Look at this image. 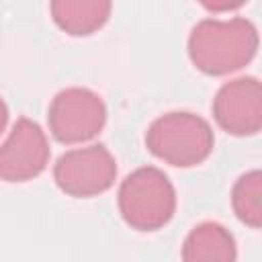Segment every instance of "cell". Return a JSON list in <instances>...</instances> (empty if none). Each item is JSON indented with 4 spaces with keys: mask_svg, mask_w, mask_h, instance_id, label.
Returning a JSON list of instances; mask_svg holds the SVG:
<instances>
[{
    "mask_svg": "<svg viewBox=\"0 0 262 262\" xmlns=\"http://www.w3.org/2000/svg\"><path fill=\"white\" fill-rule=\"evenodd\" d=\"M53 178L59 190L74 199L96 196L115 184L117 162L102 143L76 147L59 156Z\"/></svg>",
    "mask_w": 262,
    "mask_h": 262,
    "instance_id": "cell-5",
    "label": "cell"
},
{
    "mask_svg": "<svg viewBox=\"0 0 262 262\" xmlns=\"http://www.w3.org/2000/svg\"><path fill=\"white\" fill-rule=\"evenodd\" d=\"M213 117L217 125L231 135H256L262 127L260 82L246 76L223 84L213 98Z\"/></svg>",
    "mask_w": 262,
    "mask_h": 262,
    "instance_id": "cell-7",
    "label": "cell"
},
{
    "mask_svg": "<svg viewBox=\"0 0 262 262\" xmlns=\"http://www.w3.org/2000/svg\"><path fill=\"white\" fill-rule=\"evenodd\" d=\"M117 201L125 223L137 231L164 227L176 211V190L168 176L154 166L131 172L121 182Z\"/></svg>",
    "mask_w": 262,
    "mask_h": 262,
    "instance_id": "cell-3",
    "label": "cell"
},
{
    "mask_svg": "<svg viewBox=\"0 0 262 262\" xmlns=\"http://www.w3.org/2000/svg\"><path fill=\"white\" fill-rule=\"evenodd\" d=\"M231 205L237 219L254 229L262 225V174L260 170L246 172L237 178L231 190Z\"/></svg>",
    "mask_w": 262,
    "mask_h": 262,
    "instance_id": "cell-10",
    "label": "cell"
},
{
    "mask_svg": "<svg viewBox=\"0 0 262 262\" xmlns=\"http://www.w3.org/2000/svg\"><path fill=\"white\" fill-rule=\"evenodd\" d=\"M51 135L59 143H84L100 133L106 123V106L102 98L82 86L59 90L47 111Z\"/></svg>",
    "mask_w": 262,
    "mask_h": 262,
    "instance_id": "cell-4",
    "label": "cell"
},
{
    "mask_svg": "<svg viewBox=\"0 0 262 262\" xmlns=\"http://www.w3.org/2000/svg\"><path fill=\"white\" fill-rule=\"evenodd\" d=\"M45 131L33 119L20 117L0 145V180L27 182L37 178L49 162Z\"/></svg>",
    "mask_w": 262,
    "mask_h": 262,
    "instance_id": "cell-6",
    "label": "cell"
},
{
    "mask_svg": "<svg viewBox=\"0 0 262 262\" xmlns=\"http://www.w3.org/2000/svg\"><path fill=\"white\" fill-rule=\"evenodd\" d=\"M258 51V31L246 18H205L188 37V55L196 70L225 76L248 66Z\"/></svg>",
    "mask_w": 262,
    "mask_h": 262,
    "instance_id": "cell-1",
    "label": "cell"
},
{
    "mask_svg": "<svg viewBox=\"0 0 262 262\" xmlns=\"http://www.w3.org/2000/svg\"><path fill=\"white\" fill-rule=\"evenodd\" d=\"M199 2L211 12H229V10L239 8L246 0H199Z\"/></svg>",
    "mask_w": 262,
    "mask_h": 262,
    "instance_id": "cell-11",
    "label": "cell"
},
{
    "mask_svg": "<svg viewBox=\"0 0 262 262\" xmlns=\"http://www.w3.org/2000/svg\"><path fill=\"white\" fill-rule=\"evenodd\" d=\"M6 123H8V108H6L4 100L0 98V135H2V131L6 129Z\"/></svg>",
    "mask_w": 262,
    "mask_h": 262,
    "instance_id": "cell-12",
    "label": "cell"
},
{
    "mask_svg": "<svg viewBox=\"0 0 262 262\" xmlns=\"http://www.w3.org/2000/svg\"><path fill=\"white\" fill-rule=\"evenodd\" d=\"M111 10L113 0H51L53 23L74 37H86L102 29Z\"/></svg>",
    "mask_w": 262,
    "mask_h": 262,
    "instance_id": "cell-8",
    "label": "cell"
},
{
    "mask_svg": "<svg viewBox=\"0 0 262 262\" xmlns=\"http://www.w3.org/2000/svg\"><path fill=\"white\" fill-rule=\"evenodd\" d=\"M145 145L158 160L176 168H190L211 156L215 135L203 117L186 111H172L149 125Z\"/></svg>",
    "mask_w": 262,
    "mask_h": 262,
    "instance_id": "cell-2",
    "label": "cell"
},
{
    "mask_svg": "<svg viewBox=\"0 0 262 262\" xmlns=\"http://www.w3.org/2000/svg\"><path fill=\"white\" fill-rule=\"evenodd\" d=\"M237 258L233 235L215 221L199 223L184 239L182 260L186 262H231Z\"/></svg>",
    "mask_w": 262,
    "mask_h": 262,
    "instance_id": "cell-9",
    "label": "cell"
}]
</instances>
